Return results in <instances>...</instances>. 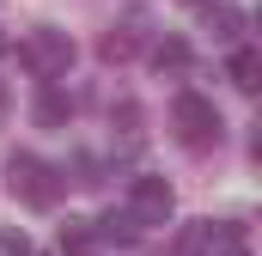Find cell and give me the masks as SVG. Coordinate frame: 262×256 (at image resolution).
<instances>
[{
	"label": "cell",
	"instance_id": "6da1fadb",
	"mask_svg": "<svg viewBox=\"0 0 262 256\" xmlns=\"http://www.w3.org/2000/svg\"><path fill=\"white\" fill-rule=\"evenodd\" d=\"M6 189H12V201H25V207H55L61 171H55L49 159H37V153H12V165H6Z\"/></svg>",
	"mask_w": 262,
	"mask_h": 256
},
{
	"label": "cell",
	"instance_id": "7a4b0ae2",
	"mask_svg": "<svg viewBox=\"0 0 262 256\" xmlns=\"http://www.w3.org/2000/svg\"><path fill=\"white\" fill-rule=\"evenodd\" d=\"M73 55H79V49H73V37L55 31V25H37V31L18 43V67H25V73H37V79H61L67 67H73Z\"/></svg>",
	"mask_w": 262,
	"mask_h": 256
},
{
	"label": "cell",
	"instance_id": "3957f363",
	"mask_svg": "<svg viewBox=\"0 0 262 256\" xmlns=\"http://www.w3.org/2000/svg\"><path fill=\"white\" fill-rule=\"evenodd\" d=\"M171 122H177V140H183L189 153L220 146V110H213V98H201V92H177Z\"/></svg>",
	"mask_w": 262,
	"mask_h": 256
},
{
	"label": "cell",
	"instance_id": "277c9868",
	"mask_svg": "<svg viewBox=\"0 0 262 256\" xmlns=\"http://www.w3.org/2000/svg\"><path fill=\"white\" fill-rule=\"evenodd\" d=\"M171 207H177V195H171L165 177L140 171V177L128 183V220H134V226H165V220H171Z\"/></svg>",
	"mask_w": 262,
	"mask_h": 256
},
{
	"label": "cell",
	"instance_id": "5b68a950",
	"mask_svg": "<svg viewBox=\"0 0 262 256\" xmlns=\"http://www.w3.org/2000/svg\"><path fill=\"white\" fill-rule=\"evenodd\" d=\"M134 49H140V18L116 25V31H104V43H98V55H104V61H128Z\"/></svg>",
	"mask_w": 262,
	"mask_h": 256
},
{
	"label": "cell",
	"instance_id": "8992f818",
	"mask_svg": "<svg viewBox=\"0 0 262 256\" xmlns=\"http://www.w3.org/2000/svg\"><path fill=\"white\" fill-rule=\"evenodd\" d=\"M226 79H232L238 92H256V86H262V55H256V49H232V61H226Z\"/></svg>",
	"mask_w": 262,
	"mask_h": 256
},
{
	"label": "cell",
	"instance_id": "52a82bcc",
	"mask_svg": "<svg viewBox=\"0 0 262 256\" xmlns=\"http://www.w3.org/2000/svg\"><path fill=\"white\" fill-rule=\"evenodd\" d=\"M207 31H213L220 43H238V37H244V6H226V0H213V6H207Z\"/></svg>",
	"mask_w": 262,
	"mask_h": 256
},
{
	"label": "cell",
	"instance_id": "ba28073f",
	"mask_svg": "<svg viewBox=\"0 0 262 256\" xmlns=\"http://www.w3.org/2000/svg\"><path fill=\"white\" fill-rule=\"evenodd\" d=\"M67 116H73V98L55 92V86H43V92H37V128H61Z\"/></svg>",
	"mask_w": 262,
	"mask_h": 256
},
{
	"label": "cell",
	"instance_id": "9c48e42d",
	"mask_svg": "<svg viewBox=\"0 0 262 256\" xmlns=\"http://www.w3.org/2000/svg\"><path fill=\"white\" fill-rule=\"evenodd\" d=\"M61 256H98V232H92V220H67V226H61Z\"/></svg>",
	"mask_w": 262,
	"mask_h": 256
},
{
	"label": "cell",
	"instance_id": "30bf717a",
	"mask_svg": "<svg viewBox=\"0 0 262 256\" xmlns=\"http://www.w3.org/2000/svg\"><path fill=\"white\" fill-rule=\"evenodd\" d=\"M152 67H159V73H183V67H189V43H183V37H165V43L152 49Z\"/></svg>",
	"mask_w": 262,
	"mask_h": 256
},
{
	"label": "cell",
	"instance_id": "8fae6325",
	"mask_svg": "<svg viewBox=\"0 0 262 256\" xmlns=\"http://www.w3.org/2000/svg\"><path fill=\"white\" fill-rule=\"evenodd\" d=\"M0 256H31V238L18 226H0Z\"/></svg>",
	"mask_w": 262,
	"mask_h": 256
},
{
	"label": "cell",
	"instance_id": "7c38bea8",
	"mask_svg": "<svg viewBox=\"0 0 262 256\" xmlns=\"http://www.w3.org/2000/svg\"><path fill=\"white\" fill-rule=\"evenodd\" d=\"M104 238H122V244H128V238H134V220H128V214H110V220H104Z\"/></svg>",
	"mask_w": 262,
	"mask_h": 256
},
{
	"label": "cell",
	"instance_id": "4fadbf2b",
	"mask_svg": "<svg viewBox=\"0 0 262 256\" xmlns=\"http://www.w3.org/2000/svg\"><path fill=\"white\" fill-rule=\"evenodd\" d=\"M0 116H6V86H0Z\"/></svg>",
	"mask_w": 262,
	"mask_h": 256
},
{
	"label": "cell",
	"instance_id": "5bb4252c",
	"mask_svg": "<svg viewBox=\"0 0 262 256\" xmlns=\"http://www.w3.org/2000/svg\"><path fill=\"white\" fill-rule=\"evenodd\" d=\"M0 55H6V37H0Z\"/></svg>",
	"mask_w": 262,
	"mask_h": 256
}]
</instances>
